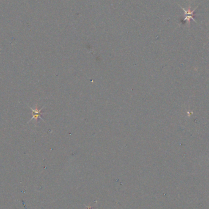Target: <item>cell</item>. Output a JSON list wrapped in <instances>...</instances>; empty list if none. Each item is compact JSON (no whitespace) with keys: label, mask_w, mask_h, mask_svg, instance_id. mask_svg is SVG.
<instances>
[{"label":"cell","mask_w":209,"mask_h":209,"mask_svg":"<svg viewBox=\"0 0 209 209\" xmlns=\"http://www.w3.org/2000/svg\"><path fill=\"white\" fill-rule=\"evenodd\" d=\"M42 108L41 109H38L37 108V107H36V109H33V108H31V110L33 111V117H32L31 120H33V119H34L36 120H37L38 118H41V119H42V118L41 117V115H42L41 111H42ZM42 120H44V119H42Z\"/></svg>","instance_id":"obj_2"},{"label":"cell","mask_w":209,"mask_h":209,"mask_svg":"<svg viewBox=\"0 0 209 209\" xmlns=\"http://www.w3.org/2000/svg\"><path fill=\"white\" fill-rule=\"evenodd\" d=\"M182 9H183V10L184 11V14H185V18H184V21L187 22V24L189 25L190 23V20H193L194 22H196V20L194 19L193 18V15H194V12L196 10V8L195 9L193 10H190V7H188V10H185V9L183 8L182 7H181Z\"/></svg>","instance_id":"obj_1"}]
</instances>
